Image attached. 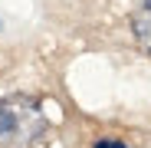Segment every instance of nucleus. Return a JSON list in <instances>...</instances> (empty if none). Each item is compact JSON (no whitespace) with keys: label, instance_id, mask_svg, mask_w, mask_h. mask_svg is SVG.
I'll return each mask as SVG.
<instances>
[{"label":"nucleus","instance_id":"nucleus-3","mask_svg":"<svg viewBox=\"0 0 151 148\" xmlns=\"http://www.w3.org/2000/svg\"><path fill=\"white\" fill-rule=\"evenodd\" d=\"M95 148H125V145H122V142H99Z\"/></svg>","mask_w":151,"mask_h":148},{"label":"nucleus","instance_id":"nucleus-2","mask_svg":"<svg viewBox=\"0 0 151 148\" xmlns=\"http://www.w3.org/2000/svg\"><path fill=\"white\" fill-rule=\"evenodd\" d=\"M132 33H135V40L151 53V0H145V4L132 13Z\"/></svg>","mask_w":151,"mask_h":148},{"label":"nucleus","instance_id":"nucleus-1","mask_svg":"<svg viewBox=\"0 0 151 148\" xmlns=\"http://www.w3.org/2000/svg\"><path fill=\"white\" fill-rule=\"evenodd\" d=\"M46 129V115L33 95H7L0 99V145L4 148H30Z\"/></svg>","mask_w":151,"mask_h":148}]
</instances>
